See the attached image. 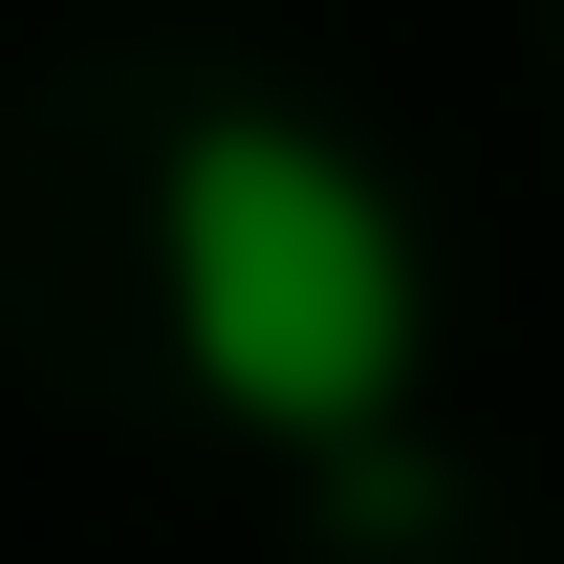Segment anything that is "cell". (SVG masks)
<instances>
[{
  "label": "cell",
  "mask_w": 564,
  "mask_h": 564,
  "mask_svg": "<svg viewBox=\"0 0 564 564\" xmlns=\"http://www.w3.org/2000/svg\"><path fill=\"white\" fill-rule=\"evenodd\" d=\"M413 217L369 196L348 131H304V109H196L174 131V348L239 434L282 456H348L391 434L413 391Z\"/></svg>",
  "instance_id": "1"
}]
</instances>
